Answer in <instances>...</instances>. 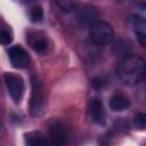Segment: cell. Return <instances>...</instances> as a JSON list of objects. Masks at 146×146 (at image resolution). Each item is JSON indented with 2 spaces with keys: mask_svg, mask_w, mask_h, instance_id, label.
I'll return each mask as SVG.
<instances>
[{
  "mask_svg": "<svg viewBox=\"0 0 146 146\" xmlns=\"http://www.w3.org/2000/svg\"><path fill=\"white\" fill-rule=\"evenodd\" d=\"M117 74L120 80L127 86L139 83L145 74V62L139 56H128L119 65Z\"/></svg>",
  "mask_w": 146,
  "mask_h": 146,
  "instance_id": "6da1fadb",
  "label": "cell"
},
{
  "mask_svg": "<svg viewBox=\"0 0 146 146\" xmlns=\"http://www.w3.org/2000/svg\"><path fill=\"white\" fill-rule=\"evenodd\" d=\"M90 39L98 46L110 44L114 39V30L112 25L105 21H97L90 26Z\"/></svg>",
  "mask_w": 146,
  "mask_h": 146,
  "instance_id": "7a4b0ae2",
  "label": "cell"
},
{
  "mask_svg": "<svg viewBox=\"0 0 146 146\" xmlns=\"http://www.w3.org/2000/svg\"><path fill=\"white\" fill-rule=\"evenodd\" d=\"M31 82H32L31 105H30L31 114H32V116H40L43 113L44 104H46L44 88H43L41 81L36 76H33Z\"/></svg>",
  "mask_w": 146,
  "mask_h": 146,
  "instance_id": "3957f363",
  "label": "cell"
},
{
  "mask_svg": "<svg viewBox=\"0 0 146 146\" xmlns=\"http://www.w3.org/2000/svg\"><path fill=\"white\" fill-rule=\"evenodd\" d=\"M68 135L59 121H52L49 124V146H68Z\"/></svg>",
  "mask_w": 146,
  "mask_h": 146,
  "instance_id": "277c9868",
  "label": "cell"
},
{
  "mask_svg": "<svg viewBox=\"0 0 146 146\" xmlns=\"http://www.w3.org/2000/svg\"><path fill=\"white\" fill-rule=\"evenodd\" d=\"M3 78H5V83L8 89L9 95L16 103H19V100L22 99V97L24 95L23 79L19 75L14 74V73H6Z\"/></svg>",
  "mask_w": 146,
  "mask_h": 146,
  "instance_id": "5b68a950",
  "label": "cell"
},
{
  "mask_svg": "<svg viewBox=\"0 0 146 146\" xmlns=\"http://www.w3.org/2000/svg\"><path fill=\"white\" fill-rule=\"evenodd\" d=\"M26 41L29 42L30 47L39 54H44L48 50L47 36L41 31H31V32H29L27 35H26Z\"/></svg>",
  "mask_w": 146,
  "mask_h": 146,
  "instance_id": "8992f818",
  "label": "cell"
},
{
  "mask_svg": "<svg viewBox=\"0 0 146 146\" xmlns=\"http://www.w3.org/2000/svg\"><path fill=\"white\" fill-rule=\"evenodd\" d=\"M8 57L11 62V65L16 68H23L29 64V54L26 52V50L16 44V46H11L8 49Z\"/></svg>",
  "mask_w": 146,
  "mask_h": 146,
  "instance_id": "52a82bcc",
  "label": "cell"
},
{
  "mask_svg": "<svg viewBox=\"0 0 146 146\" xmlns=\"http://www.w3.org/2000/svg\"><path fill=\"white\" fill-rule=\"evenodd\" d=\"M98 17H99V14H98L97 8L94 6H90V5L83 6L78 13L79 21L84 25L91 26L94 23H96L98 21Z\"/></svg>",
  "mask_w": 146,
  "mask_h": 146,
  "instance_id": "ba28073f",
  "label": "cell"
},
{
  "mask_svg": "<svg viewBox=\"0 0 146 146\" xmlns=\"http://www.w3.org/2000/svg\"><path fill=\"white\" fill-rule=\"evenodd\" d=\"M89 113L90 117L94 122L98 124H103L105 122V110L103 103L98 98H92L89 103Z\"/></svg>",
  "mask_w": 146,
  "mask_h": 146,
  "instance_id": "9c48e42d",
  "label": "cell"
},
{
  "mask_svg": "<svg viewBox=\"0 0 146 146\" xmlns=\"http://www.w3.org/2000/svg\"><path fill=\"white\" fill-rule=\"evenodd\" d=\"M132 29L137 40L141 47L146 46V21L140 15H135L132 18Z\"/></svg>",
  "mask_w": 146,
  "mask_h": 146,
  "instance_id": "30bf717a",
  "label": "cell"
},
{
  "mask_svg": "<svg viewBox=\"0 0 146 146\" xmlns=\"http://www.w3.org/2000/svg\"><path fill=\"white\" fill-rule=\"evenodd\" d=\"M131 105V102L128 96L122 92H115L110 98V107L114 112H122Z\"/></svg>",
  "mask_w": 146,
  "mask_h": 146,
  "instance_id": "8fae6325",
  "label": "cell"
},
{
  "mask_svg": "<svg viewBox=\"0 0 146 146\" xmlns=\"http://www.w3.org/2000/svg\"><path fill=\"white\" fill-rule=\"evenodd\" d=\"M25 144L26 146H49L46 138L42 136V133L38 131L30 132L25 136Z\"/></svg>",
  "mask_w": 146,
  "mask_h": 146,
  "instance_id": "7c38bea8",
  "label": "cell"
},
{
  "mask_svg": "<svg viewBox=\"0 0 146 146\" xmlns=\"http://www.w3.org/2000/svg\"><path fill=\"white\" fill-rule=\"evenodd\" d=\"M113 52L115 56H120V57H128L130 56V52H131V48H130V44L124 41V40H119L114 43V47H113Z\"/></svg>",
  "mask_w": 146,
  "mask_h": 146,
  "instance_id": "4fadbf2b",
  "label": "cell"
},
{
  "mask_svg": "<svg viewBox=\"0 0 146 146\" xmlns=\"http://www.w3.org/2000/svg\"><path fill=\"white\" fill-rule=\"evenodd\" d=\"M56 5L63 11H66V13L73 11L78 7V2L76 1H71V0H58V1H56Z\"/></svg>",
  "mask_w": 146,
  "mask_h": 146,
  "instance_id": "5bb4252c",
  "label": "cell"
},
{
  "mask_svg": "<svg viewBox=\"0 0 146 146\" xmlns=\"http://www.w3.org/2000/svg\"><path fill=\"white\" fill-rule=\"evenodd\" d=\"M30 17H31V21L34 22V23L41 22L42 18H43V9L38 5L33 6L30 10Z\"/></svg>",
  "mask_w": 146,
  "mask_h": 146,
  "instance_id": "9a60e30c",
  "label": "cell"
},
{
  "mask_svg": "<svg viewBox=\"0 0 146 146\" xmlns=\"http://www.w3.org/2000/svg\"><path fill=\"white\" fill-rule=\"evenodd\" d=\"M145 124H146V115L143 113H138L133 119V125L137 129L143 130L145 128Z\"/></svg>",
  "mask_w": 146,
  "mask_h": 146,
  "instance_id": "2e32d148",
  "label": "cell"
},
{
  "mask_svg": "<svg viewBox=\"0 0 146 146\" xmlns=\"http://www.w3.org/2000/svg\"><path fill=\"white\" fill-rule=\"evenodd\" d=\"M13 38L11 34L7 30H0V43L1 44H9Z\"/></svg>",
  "mask_w": 146,
  "mask_h": 146,
  "instance_id": "e0dca14e",
  "label": "cell"
},
{
  "mask_svg": "<svg viewBox=\"0 0 146 146\" xmlns=\"http://www.w3.org/2000/svg\"><path fill=\"white\" fill-rule=\"evenodd\" d=\"M91 84H92L94 88H96V89H100V88L104 86V81H103V79H100V78H95V79H92Z\"/></svg>",
  "mask_w": 146,
  "mask_h": 146,
  "instance_id": "ac0fdd59",
  "label": "cell"
}]
</instances>
